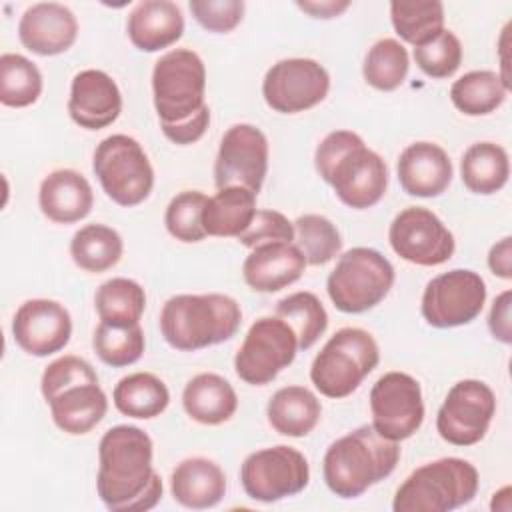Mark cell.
I'll list each match as a JSON object with an SVG mask.
<instances>
[{
  "label": "cell",
  "mask_w": 512,
  "mask_h": 512,
  "mask_svg": "<svg viewBox=\"0 0 512 512\" xmlns=\"http://www.w3.org/2000/svg\"><path fill=\"white\" fill-rule=\"evenodd\" d=\"M298 8L308 12L312 18H336L350 8L348 0H324V2H298Z\"/></svg>",
  "instance_id": "obj_48"
},
{
  "label": "cell",
  "mask_w": 512,
  "mask_h": 512,
  "mask_svg": "<svg viewBox=\"0 0 512 512\" xmlns=\"http://www.w3.org/2000/svg\"><path fill=\"white\" fill-rule=\"evenodd\" d=\"M296 352L294 330L278 316H262L248 328L234 356V370L246 384L264 386L294 362Z\"/></svg>",
  "instance_id": "obj_11"
},
{
  "label": "cell",
  "mask_w": 512,
  "mask_h": 512,
  "mask_svg": "<svg viewBox=\"0 0 512 512\" xmlns=\"http://www.w3.org/2000/svg\"><path fill=\"white\" fill-rule=\"evenodd\" d=\"M488 266L496 276L504 280L512 278V238L510 236H504L498 244L490 248Z\"/></svg>",
  "instance_id": "obj_47"
},
{
  "label": "cell",
  "mask_w": 512,
  "mask_h": 512,
  "mask_svg": "<svg viewBox=\"0 0 512 512\" xmlns=\"http://www.w3.org/2000/svg\"><path fill=\"white\" fill-rule=\"evenodd\" d=\"M256 196L258 194L242 186L220 188L212 198H208L202 212L206 234L238 238L250 226L256 214Z\"/></svg>",
  "instance_id": "obj_29"
},
{
  "label": "cell",
  "mask_w": 512,
  "mask_h": 512,
  "mask_svg": "<svg viewBox=\"0 0 512 512\" xmlns=\"http://www.w3.org/2000/svg\"><path fill=\"white\" fill-rule=\"evenodd\" d=\"M188 6L196 22L204 30L216 34L234 30L244 18L242 0H192Z\"/></svg>",
  "instance_id": "obj_43"
},
{
  "label": "cell",
  "mask_w": 512,
  "mask_h": 512,
  "mask_svg": "<svg viewBox=\"0 0 512 512\" xmlns=\"http://www.w3.org/2000/svg\"><path fill=\"white\" fill-rule=\"evenodd\" d=\"M314 166L336 196L354 210H366L386 194L388 168L384 158L352 130L326 134L316 148Z\"/></svg>",
  "instance_id": "obj_3"
},
{
  "label": "cell",
  "mask_w": 512,
  "mask_h": 512,
  "mask_svg": "<svg viewBox=\"0 0 512 512\" xmlns=\"http://www.w3.org/2000/svg\"><path fill=\"white\" fill-rule=\"evenodd\" d=\"M12 336L30 356L44 358L60 352L72 336L70 312L56 300H26L12 318Z\"/></svg>",
  "instance_id": "obj_18"
},
{
  "label": "cell",
  "mask_w": 512,
  "mask_h": 512,
  "mask_svg": "<svg viewBox=\"0 0 512 512\" xmlns=\"http://www.w3.org/2000/svg\"><path fill=\"white\" fill-rule=\"evenodd\" d=\"M78 36V20L72 10L58 2H38L24 10L18 22L22 46L38 56L66 52Z\"/></svg>",
  "instance_id": "obj_20"
},
{
  "label": "cell",
  "mask_w": 512,
  "mask_h": 512,
  "mask_svg": "<svg viewBox=\"0 0 512 512\" xmlns=\"http://www.w3.org/2000/svg\"><path fill=\"white\" fill-rule=\"evenodd\" d=\"M418 68L436 80L450 78L462 64V44L452 30H442L438 36L414 48Z\"/></svg>",
  "instance_id": "obj_42"
},
{
  "label": "cell",
  "mask_w": 512,
  "mask_h": 512,
  "mask_svg": "<svg viewBox=\"0 0 512 512\" xmlns=\"http://www.w3.org/2000/svg\"><path fill=\"white\" fill-rule=\"evenodd\" d=\"M86 378H98V374L90 362H86L84 358L74 356V354L56 358L54 362H50L46 366V370L42 374V380H40L42 396H44V400H48L58 390H62L78 380H86Z\"/></svg>",
  "instance_id": "obj_45"
},
{
  "label": "cell",
  "mask_w": 512,
  "mask_h": 512,
  "mask_svg": "<svg viewBox=\"0 0 512 512\" xmlns=\"http://www.w3.org/2000/svg\"><path fill=\"white\" fill-rule=\"evenodd\" d=\"M206 202L208 196L200 190H184L176 194L166 206L164 214V224L170 236L186 244L204 240L208 236L202 224V212Z\"/></svg>",
  "instance_id": "obj_41"
},
{
  "label": "cell",
  "mask_w": 512,
  "mask_h": 512,
  "mask_svg": "<svg viewBox=\"0 0 512 512\" xmlns=\"http://www.w3.org/2000/svg\"><path fill=\"white\" fill-rule=\"evenodd\" d=\"M42 94L38 66L22 54L0 56V102L8 108L32 106Z\"/></svg>",
  "instance_id": "obj_37"
},
{
  "label": "cell",
  "mask_w": 512,
  "mask_h": 512,
  "mask_svg": "<svg viewBox=\"0 0 512 512\" xmlns=\"http://www.w3.org/2000/svg\"><path fill=\"white\" fill-rule=\"evenodd\" d=\"M170 492L174 500L192 510H204L220 504L226 494L224 470L208 458H186L172 470Z\"/></svg>",
  "instance_id": "obj_26"
},
{
  "label": "cell",
  "mask_w": 512,
  "mask_h": 512,
  "mask_svg": "<svg viewBox=\"0 0 512 512\" xmlns=\"http://www.w3.org/2000/svg\"><path fill=\"white\" fill-rule=\"evenodd\" d=\"M478 470L464 458H440L416 468L396 490L394 512H450L474 500Z\"/></svg>",
  "instance_id": "obj_6"
},
{
  "label": "cell",
  "mask_w": 512,
  "mask_h": 512,
  "mask_svg": "<svg viewBox=\"0 0 512 512\" xmlns=\"http://www.w3.org/2000/svg\"><path fill=\"white\" fill-rule=\"evenodd\" d=\"M118 412L138 420L160 416L170 404L168 386L150 372H134L124 376L112 392Z\"/></svg>",
  "instance_id": "obj_31"
},
{
  "label": "cell",
  "mask_w": 512,
  "mask_h": 512,
  "mask_svg": "<svg viewBox=\"0 0 512 512\" xmlns=\"http://www.w3.org/2000/svg\"><path fill=\"white\" fill-rule=\"evenodd\" d=\"M240 482L252 500L270 504L300 494L310 482V466L300 450L278 444L246 456Z\"/></svg>",
  "instance_id": "obj_10"
},
{
  "label": "cell",
  "mask_w": 512,
  "mask_h": 512,
  "mask_svg": "<svg viewBox=\"0 0 512 512\" xmlns=\"http://www.w3.org/2000/svg\"><path fill=\"white\" fill-rule=\"evenodd\" d=\"M152 438L138 426L118 424L98 444L96 490L112 512H146L162 498V480L152 466Z\"/></svg>",
  "instance_id": "obj_1"
},
{
  "label": "cell",
  "mask_w": 512,
  "mask_h": 512,
  "mask_svg": "<svg viewBox=\"0 0 512 512\" xmlns=\"http://www.w3.org/2000/svg\"><path fill=\"white\" fill-rule=\"evenodd\" d=\"M182 406L194 422L218 426L234 416L238 396L226 378L214 372H202L190 378L184 386Z\"/></svg>",
  "instance_id": "obj_27"
},
{
  "label": "cell",
  "mask_w": 512,
  "mask_h": 512,
  "mask_svg": "<svg viewBox=\"0 0 512 512\" xmlns=\"http://www.w3.org/2000/svg\"><path fill=\"white\" fill-rule=\"evenodd\" d=\"M92 170L106 196L124 208L142 204L154 188V168L144 148L126 134H112L96 146Z\"/></svg>",
  "instance_id": "obj_9"
},
{
  "label": "cell",
  "mask_w": 512,
  "mask_h": 512,
  "mask_svg": "<svg viewBox=\"0 0 512 512\" xmlns=\"http://www.w3.org/2000/svg\"><path fill=\"white\" fill-rule=\"evenodd\" d=\"M294 224V244L306 258L310 266H322L336 258L342 250V238L338 228L320 214H304L296 218Z\"/></svg>",
  "instance_id": "obj_39"
},
{
  "label": "cell",
  "mask_w": 512,
  "mask_h": 512,
  "mask_svg": "<svg viewBox=\"0 0 512 512\" xmlns=\"http://www.w3.org/2000/svg\"><path fill=\"white\" fill-rule=\"evenodd\" d=\"M410 68L408 50L394 38H382L364 56V80L382 92H392L406 80Z\"/></svg>",
  "instance_id": "obj_38"
},
{
  "label": "cell",
  "mask_w": 512,
  "mask_h": 512,
  "mask_svg": "<svg viewBox=\"0 0 512 512\" xmlns=\"http://www.w3.org/2000/svg\"><path fill=\"white\" fill-rule=\"evenodd\" d=\"M330 90L328 70L312 58H286L272 64L262 80L266 104L280 114H298L318 106Z\"/></svg>",
  "instance_id": "obj_15"
},
{
  "label": "cell",
  "mask_w": 512,
  "mask_h": 512,
  "mask_svg": "<svg viewBox=\"0 0 512 512\" xmlns=\"http://www.w3.org/2000/svg\"><path fill=\"white\" fill-rule=\"evenodd\" d=\"M268 172V138L254 124L230 126L218 148L214 162L216 188L242 186L260 192Z\"/></svg>",
  "instance_id": "obj_17"
},
{
  "label": "cell",
  "mask_w": 512,
  "mask_h": 512,
  "mask_svg": "<svg viewBox=\"0 0 512 512\" xmlns=\"http://www.w3.org/2000/svg\"><path fill=\"white\" fill-rule=\"evenodd\" d=\"M126 32L138 50L158 52L182 38L184 16L180 6L170 0H144L128 14Z\"/></svg>",
  "instance_id": "obj_25"
},
{
  "label": "cell",
  "mask_w": 512,
  "mask_h": 512,
  "mask_svg": "<svg viewBox=\"0 0 512 512\" xmlns=\"http://www.w3.org/2000/svg\"><path fill=\"white\" fill-rule=\"evenodd\" d=\"M38 204L48 220L56 224H74L90 214L94 192L84 174L72 168H58L42 180Z\"/></svg>",
  "instance_id": "obj_24"
},
{
  "label": "cell",
  "mask_w": 512,
  "mask_h": 512,
  "mask_svg": "<svg viewBox=\"0 0 512 512\" xmlns=\"http://www.w3.org/2000/svg\"><path fill=\"white\" fill-rule=\"evenodd\" d=\"M54 424L72 436L88 434L106 416L108 398L98 384V378L78 380L58 390L48 400Z\"/></svg>",
  "instance_id": "obj_23"
},
{
  "label": "cell",
  "mask_w": 512,
  "mask_h": 512,
  "mask_svg": "<svg viewBox=\"0 0 512 512\" xmlns=\"http://www.w3.org/2000/svg\"><path fill=\"white\" fill-rule=\"evenodd\" d=\"M394 276V266L384 254L356 246L340 256L326 280V290L340 312L362 314L388 296Z\"/></svg>",
  "instance_id": "obj_8"
},
{
  "label": "cell",
  "mask_w": 512,
  "mask_h": 512,
  "mask_svg": "<svg viewBox=\"0 0 512 512\" xmlns=\"http://www.w3.org/2000/svg\"><path fill=\"white\" fill-rule=\"evenodd\" d=\"M238 242L248 248L268 242H294V224L278 210H256L250 226L238 236Z\"/></svg>",
  "instance_id": "obj_44"
},
{
  "label": "cell",
  "mask_w": 512,
  "mask_h": 512,
  "mask_svg": "<svg viewBox=\"0 0 512 512\" xmlns=\"http://www.w3.org/2000/svg\"><path fill=\"white\" fill-rule=\"evenodd\" d=\"M122 112V94L112 76L102 70H82L72 78L68 114L86 130H102Z\"/></svg>",
  "instance_id": "obj_19"
},
{
  "label": "cell",
  "mask_w": 512,
  "mask_h": 512,
  "mask_svg": "<svg viewBox=\"0 0 512 512\" xmlns=\"http://www.w3.org/2000/svg\"><path fill=\"white\" fill-rule=\"evenodd\" d=\"M276 316L282 318L298 338V350H308L328 328V314L314 292H294L276 304Z\"/></svg>",
  "instance_id": "obj_36"
},
{
  "label": "cell",
  "mask_w": 512,
  "mask_h": 512,
  "mask_svg": "<svg viewBox=\"0 0 512 512\" xmlns=\"http://www.w3.org/2000/svg\"><path fill=\"white\" fill-rule=\"evenodd\" d=\"M378 360L380 350L368 330L340 328L316 354L310 380L322 396L346 398L378 366Z\"/></svg>",
  "instance_id": "obj_7"
},
{
  "label": "cell",
  "mask_w": 512,
  "mask_h": 512,
  "mask_svg": "<svg viewBox=\"0 0 512 512\" xmlns=\"http://www.w3.org/2000/svg\"><path fill=\"white\" fill-rule=\"evenodd\" d=\"M304 268L306 258L294 242H268L246 256L242 276L254 292L272 294L300 280Z\"/></svg>",
  "instance_id": "obj_22"
},
{
  "label": "cell",
  "mask_w": 512,
  "mask_h": 512,
  "mask_svg": "<svg viewBox=\"0 0 512 512\" xmlns=\"http://www.w3.org/2000/svg\"><path fill=\"white\" fill-rule=\"evenodd\" d=\"M392 250L416 266H440L454 254L456 240L444 222L424 206H408L390 224Z\"/></svg>",
  "instance_id": "obj_16"
},
{
  "label": "cell",
  "mask_w": 512,
  "mask_h": 512,
  "mask_svg": "<svg viewBox=\"0 0 512 512\" xmlns=\"http://www.w3.org/2000/svg\"><path fill=\"white\" fill-rule=\"evenodd\" d=\"M402 190L418 198H436L452 182V162L446 150L434 142H414L406 146L396 164Z\"/></svg>",
  "instance_id": "obj_21"
},
{
  "label": "cell",
  "mask_w": 512,
  "mask_h": 512,
  "mask_svg": "<svg viewBox=\"0 0 512 512\" xmlns=\"http://www.w3.org/2000/svg\"><path fill=\"white\" fill-rule=\"evenodd\" d=\"M494 412L492 388L482 380L466 378L448 390L436 414V430L448 444L474 446L486 436Z\"/></svg>",
  "instance_id": "obj_12"
},
{
  "label": "cell",
  "mask_w": 512,
  "mask_h": 512,
  "mask_svg": "<svg viewBox=\"0 0 512 512\" xmlns=\"http://www.w3.org/2000/svg\"><path fill=\"white\" fill-rule=\"evenodd\" d=\"M124 252L120 234L106 224H86L74 232L70 240V256L74 264L90 274L114 268Z\"/></svg>",
  "instance_id": "obj_32"
},
{
  "label": "cell",
  "mask_w": 512,
  "mask_h": 512,
  "mask_svg": "<svg viewBox=\"0 0 512 512\" xmlns=\"http://www.w3.org/2000/svg\"><path fill=\"white\" fill-rule=\"evenodd\" d=\"M152 94L160 128L170 142L186 146L204 136L210 124L204 102L206 66L194 50L174 48L156 60Z\"/></svg>",
  "instance_id": "obj_2"
},
{
  "label": "cell",
  "mask_w": 512,
  "mask_h": 512,
  "mask_svg": "<svg viewBox=\"0 0 512 512\" xmlns=\"http://www.w3.org/2000/svg\"><path fill=\"white\" fill-rule=\"evenodd\" d=\"M242 322L240 304L226 294H176L160 312L164 340L182 352L230 340Z\"/></svg>",
  "instance_id": "obj_5"
},
{
  "label": "cell",
  "mask_w": 512,
  "mask_h": 512,
  "mask_svg": "<svg viewBox=\"0 0 512 512\" xmlns=\"http://www.w3.org/2000/svg\"><path fill=\"white\" fill-rule=\"evenodd\" d=\"M266 416L278 434L302 438L316 428L322 416V404L316 394L304 386H284L272 394Z\"/></svg>",
  "instance_id": "obj_28"
},
{
  "label": "cell",
  "mask_w": 512,
  "mask_h": 512,
  "mask_svg": "<svg viewBox=\"0 0 512 512\" xmlns=\"http://www.w3.org/2000/svg\"><path fill=\"white\" fill-rule=\"evenodd\" d=\"M92 346L104 364L112 368H122L142 358L146 342H144V332L140 324L112 326V324L100 322L94 330Z\"/></svg>",
  "instance_id": "obj_40"
},
{
  "label": "cell",
  "mask_w": 512,
  "mask_h": 512,
  "mask_svg": "<svg viewBox=\"0 0 512 512\" xmlns=\"http://www.w3.org/2000/svg\"><path fill=\"white\" fill-rule=\"evenodd\" d=\"M400 460V446L364 424L332 442L322 460V476L332 494L358 498L390 476Z\"/></svg>",
  "instance_id": "obj_4"
},
{
  "label": "cell",
  "mask_w": 512,
  "mask_h": 512,
  "mask_svg": "<svg viewBox=\"0 0 512 512\" xmlns=\"http://www.w3.org/2000/svg\"><path fill=\"white\" fill-rule=\"evenodd\" d=\"M94 306L100 322L112 326L140 324L146 308V292L136 280L110 278L96 290Z\"/></svg>",
  "instance_id": "obj_34"
},
{
  "label": "cell",
  "mask_w": 512,
  "mask_h": 512,
  "mask_svg": "<svg viewBox=\"0 0 512 512\" xmlns=\"http://www.w3.org/2000/svg\"><path fill=\"white\" fill-rule=\"evenodd\" d=\"M510 304H512V292L504 290L500 296L494 298V304L490 308L488 316V328L492 336L504 344L512 342V322H510Z\"/></svg>",
  "instance_id": "obj_46"
},
{
  "label": "cell",
  "mask_w": 512,
  "mask_h": 512,
  "mask_svg": "<svg viewBox=\"0 0 512 512\" xmlns=\"http://www.w3.org/2000/svg\"><path fill=\"white\" fill-rule=\"evenodd\" d=\"M390 20L396 34L416 48L444 30V4L440 0H394L390 2Z\"/></svg>",
  "instance_id": "obj_35"
},
{
  "label": "cell",
  "mask_w": 512,
  "mask_h": 512,
  "mask_svg": "<svg viewBox=\"0 0 512 512\" xmlns=\"http://www.w3.org/2000/svg\"><path fill=\"white\" fill-rule=\"evenodd\" d=\"M486 284L474 270L454 268L434 276L422 294V316L434 328L470 324L484 308Z\"/></svg>",
  "instance_id": "obj_13"
},
{
  "label": "cell",
  "mask_w": 512,
  "mask_h": 512,
  "mask_svg": "<svg viewBox=\"0 0 512 512\" xmlns=\"http://www.w3.org/2000/svg\"><path fill=\"white\" fill-rule=\"evenodd\" d=\"M370 412L380 436L394 442L410 438L424 422L420 382L398 370L382 374L370 390Z\"/></svg>",
  "instance_id": "obj_14"
},
{
  "label": "cell",
  "mask_w": 512,
  "mask_h": 512,
  "mask_svg": "<svg viewBox=\"0 0 512 512\" xmlns=\"http://www.w3.org/2000/svg\"><path fill=\"white\" fill-rule=\"evenodd\" d=\"M508 96V88L498 72L472 70L450 88V100L466 116H486L498 110Z\"/></svg>",
  "instance_id": "obj_33"
},
{
  "label": "cell",
  "mask_w": 512,
  "mask_h": 512,
  "mask_svg": "<svg viewBox=\"0 0 512 512\" xmlns=\"http://www.w3.org/2000/svg\"><path fill=\"white\" fill-rule=\"evenodd\" d=\"M460 176L470 192L484 196L494 194L508 182V152L494 142H476L460 160Z\"/></svg>",
  "instance_id": "obj_30"
}]
</instances>
